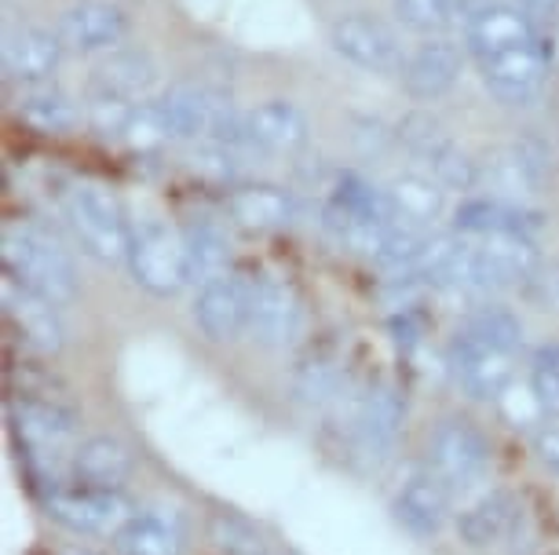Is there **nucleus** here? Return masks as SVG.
I'll return each mask as SVG.
<instances>
[{"label": "nucleus", "mask_w": 559, "mask_h": 555, "mask_svg": "<svg viewBox=\"0 0 559 555\" xmlns=\"http://www.w3.org/2000/svg\"><path fill=\"white\" fill-rule=\"evenodd\" d=\"M0 260H4L8 278H15L19 286L40 292V297L51 300L56 307L78 297V270H73V260L45 227L26 224V219H8L4 242H0Z\"/></svg>", "instance_id": "f257e3e1"}, {"label": "nucleus", "mask_w": 559, "mask_h": 555, "mask_svg": "<svg viewBox=\"0 0 559 555\" xmlns=\"http://www.w3.org/2000/svg\"><path fill=\"white\" fill-rule=\"evenodd\" d=\"M162 102L179 140H213L238 146V150H252L246 143V118L235 113L227 92L213 85H176L165 92Z\"/></svg>", "instance_id": "f03ea898"}, {"label": "nucleus", "mask_w": 559, "mask_h": 555, "mask_svg": "<svg viewBox=\"0 0 559 555\" xmlns=\"http://www.w3.org/2000/svg\"><path fill=\"white\" fill-rule=\"evenodd\" d=\"M67 224L88 256L103 260V264L129 260L132 230L124 224L118 197L110 191H103L96 183L70 186L67 191Z\"/></svg>", "instance_id": "7ed1b4c3"}, {"label": "nucleus", "mask_w": 559, "mask_h": 555, "mask_svg": "<svg viewBox=\"0 0 559 555\" xmlns=\"http://www.w3.org/2000/svg\"><path fill=\"white\" fill-rule=\"evenodd\" d=\"M428 468L439 475V483L450 490L453 497L472 494L490 471V443L483 432L468 421H442L431 432L428 443Z\"/></svg>", "instance_id": "20e7f679"}, {"label": "nucleus", "mask_w": 559, "mask_h": 555, "mask_svg": "<svg viewBox=\"0 0 559 555\" xmlns=\"http://www.w3.org/2000/svg\"><path fill=\"white\" fill-rule=\"evenodd\" d=\"M403 417L406 402L399 395V387L392 384H377L366 395H358L347 413V446L352 457H358L362 464H384L392 457V449L403 432Z\"/></svg>", "instance_id": "39448f33"}, {"label": "nucleus", "mask_w": 559, "mask_h": 555, "mask_svg": "<svg viewBox=\"0 0 559 555\" xmlns=\"http://www.w3.org/2000/svg\"><path fill=\"white\" fill-rule=\"evenodd\" d=\"M129 267L132 278L146 292H154V297H176L191 281L183 234H173L162 224H146L140 230H132Z\"/></svg>", "instance_id": "423d86ee"}, {"label": "nucleus", "mask_w": 559, "mask_h": 555, "mask_svg": "<svg viewBox=\"0 0 559 555\" xmlns=\"http://www.w3.org/2000/svg\"><path fill=\"white\" fill-rule=\"evenodd\" d=\"M450 370L472 399L498 402L512 387V351L461 329L450 343Z\"/></svg>", "instance_id": "0eeeda50"}, {"label": "nucleus", "mask_w": 559, "mask_h": 555, "mask_svg": "<svg viewBox=\"0 0 559 555\" xmlns=\"http://www.w3.org/2000/svg\"><path fill=\"white\" fill-rule=\"evenodd\" d=\"M48 516L73 533H118L124 522L132 519V511H129V500L121 497V490L62 483V486H51Z\"/></svg>", "instance_id": "6e6552de"}, {"label": "nucleus", "mask_w": 559, "mask_h": 555, "mask_svg": "<svg viewBox=\"0 0 559 555\" xmlns=\"http://www.w3.org/2000/svg\"><path fill=\"white\" fill-rule=\"evenodd\" d=\"M304 322L300 297L293 292L289 281L282 278H260L252 281L249 300V333L267 348H286L297 340Z\"/></svg>", "instance_id": "1a4fd4ad"}, {"label": "nucleus", "mask_w": 559, "mask_h": 555, "mask_svg": "<svg viewBox=\"0 0 559 555\" xmlns=\"http://www.w3.org/2000/svg\"><path fill=\"white\" fill-rule=\"evenodd\" d=\"M249 300L252 281H241L238 275H219L205 281L194 303V322L202 326L209 340L224 343L235 340L249 329Z\"/></svg>", "instance_id": "9d476101"}, {"label": "nucleus", "mask_w": 559, "mask_h": 555, "mask_svg": "<svg viewBox=\"0 0 559 555\" xmlns=\"http://www.w3.org/2000/svg\"><path fill=\"white\" fill-rule=\"evenodd\" d=\"M333 48L344 59H352L355 67L373 70V73H395L406 67L399 37L388 29L381 19L369 15H344L333 26Z\"/></svg>", "instance_id": "9b49d317"}, {"label": "nucleus", "mask_w": 559, "mask_h": 555, "mask_svg": "<svg viewBox=\"0 0 559 555\" xmlns=\"http://www.w3.org/2000/svg\"><path fill=\"white\" fill-rule=\"evenodd\" d=\"M483 81H487L493 96L501 102H512V107L537 99L548 81V59L542 45L512 48L504 56L483 59Z\"/></svg>", "instance_id": "f8f14e48"}, {"label": "nucleus", "mask_w": 559, "mask_h": 555, "mask_svg": "<svg viewBox=\"0 0 559 555\" xmlns=\"http://www.w3.org/2000/svg\"><path fill=\"white\" fill-rule=\"evenodd\" d=\"M4 318L15 329V337L40 354H51L62 348V322L56 303L40 292L19 286L15 278L4 275Z\"/></svg>", "instance_id": "ddd939ff"}, {"label": "nucleus", "mask_w": 559, "mask_h": 555, "mask_svg": "<svg viewBox=\"0 0 559 555\" xmlns=\"http://www.w3.org/2000/svg\"><path fill=\"white\" fill-rule=\"evenodd\" d=\"M450 490L439 483V475L425 468H414L395 490V519L414 533V538H436L450 511Z\"/></svg>", "instance_id": "4468645a"}, {"label": "nucleus", "mask_w": 559, "mask_h": 555, "mask_svg": "<svg viewBox=\"0 0 559 555\" xmlns=\"http://www.w3.org/2000/svg\"><path fill=\"white\" fill-rule=\"evenodd\" d=\"M246 143L260 154H297L308 146V118L293 102H260L246 113Z\"/></svg>", "instance_id": "2eb2a0df"}, {"label": "nucleus", "mask_w": 559, "mask_h": 555, "mask_svg": "<svg viewBox=\"0 0 559 555\" xmlns=\"http://www.w3.org/2000/svg\"><path fill=\"white\" fill-rule=\"evenodd\" d=\"M124 34H129V19L118 4H103V0H84L59 19V40L73 51L114 48Z\"/></svg>", "instance_id": "dca6fc26"}, {"label": "nucleus", "mask_w": 559, "mask_h": 555, "mask_svg": "<svg viewBox=\"0 0 559 555\" xmlns=\"http://www.w3.org/2000/svg\"><path fill=\"white\" fill-rule=\"evenodd\" d=\"M457 77H461V51L442 37H431L428 45H420L403 67V85L420 102L447 96L457 85Z\"/></svg>", "instance_id": "f3484780"}, {"label": "nucleus", "mask_w": 559, "mask_h": 555, "mask_svg": "<svg viewBox=\"0 0 559 555\" xmlns=\"http://www.w3.org/2000/svg\"><path fill=\"white\" fill-rule=\"evenodd\" d=\"M468 45L479 59H493L512 48L537 45V34L520 8L490 4L468 19Z\"/></svg>", "instance_id": "a211bd4d"}, {"label": "nucleus", "mask_w": 559, "mask_h": 555, "mask_svg": "<svg viewBox=\"0 0 559 555\" xmlns=\"http://www.w3.org/2000/svg\"><path fill=\"white\" fill-rule=\"evenodd\" d=\"M129 471H132V454L124 449V443L110 435H92L73 449L70 483L96 486V490H121Z\"/></svg>", "instance_id": "6ab92c4d"}, {"label": "nucleus", "mask_w": 559, "mask_h": 555, "mask_svg": "<svg viewBox=\"0 0 559 555\" xmlns=\"http://www.w3.org/2000/svg\"><path fill=\"white\" fill-rule=\"evenodd\" d=\"M520 519H523L520 500L512 494H504V490H490V494H483L479 500H472V505L461 511L457 533L468 548H490V544L512 538Z\"/></svg>", "instance_id": "aec40b11"}, {"label": "nucleus", "mask_w": 559, "mask_h": 555, "mask_svg": "<svg viewBox=\"0 0 559 555\" xmlns=\"http://www.w3.org/2000/svg\"><path fill=\"white\" fill-rule=\"evenodd\" d=\"M62 48L67 45L59 40V34H48V29L37 26H19L4 37V73L12 81H23V85H37L59 67Z\"/></svg>", "instance_id": "412c9836"}, {"label": "nucleus", "mask_w": 559, "mask_h": 555, "mask_svg": "<svg viewBox=\"0 0 559 555\" xmlns=\"http://www.w3.org/2000/svg\"><path fill=\"white\" fill-rule=\"evenodd\" d=\"M479 183L501 202H520L542 186V157L531 154V146H498L479 165Z\"/></svg>", "instance_id": "4be33fe9"}, {"label": "nucleus", "mask_w": 559, "mask_h": 555, "mask_svg": "<svg viewBox=\"0 0 559 555\" xmlns=\"http://www.w3.org/2000/svg\"><path fill=\"white\" fill-rule=\"evenodd\" d=\"M121 555H183V527L168 511H132V519L114 533Z\"/></svg>", "instance_id": "5701e85b"}, {"label": "nucleus", "mask_w": 559, "mask_h": 555, "mask_svg": "<svg viewBox=\"0 0 559 555\" xmlns=\"http://www.w3.org/2000/svg\"><path fill=\"white\" fill-rule=\"evenodd\" d=\"M227 213L235 216V224L249 227V230H278V227L293 224L297 205H293V197L282 191V186L252 183V186L230 191Z\"/></svg>", "instance_id": "b1692460"}, {"label": "nucleus", "mask_w": 559, "mask_h": 555, "mask_svg": "<svg viewBox=\"0 0 559 555\" xmlns=\"http://www.w3.org/2000/svg\"><path fill=\"white\" fill-rule=\"evenodd\" d=\"M542 216L531 213V208L515 205V202H501V197H476V202H464L457 208V227L468 230V234H526L537 230Z\"/></svg>", "instance_id": "393cba45"}, {"label": "nucleus", "mask_w": 559, "mask_h": 555, "mask_svg": "<svg viewBox=\"0 0 559 555\" xmlns=\"http://www.w3.org/2000/svg\"><path fill=\"white\" fill-rule=\"evenodd\" d=\"M154 85V62L143 51H114L96 67V92L135 99Z\"/></svg>", "instance_id": "a878e982"}, {"label": "nucleus", "mask_w": 559, "mask_h": 555, "mask_svg": "<svg viewBox=\"0 0 559 555\" xmlns=\"http://www.w3.org/2000/svg\"><path fill=\"white\" fill-rule=\"evenodd\" d=\"M479 249L487 253L501 286H523L542 264V256H537V249L526 234H483Z\"/></svg>", "instance_id": "bb28decb"}, {"label": "nucleus", "mask_w": 559, "mask_h": 555, "mask_svg": "<svg viewBox=\"0 0 559 555\" xmlns=\"http://www.w3.org/2000/svg\"><path fill=\"white\" fill-rule=\"evenodd\" d=\"M183 245H187V267H191V281H213L219 275H227V234L216 224H191L183 230Z\"/></svg>", "instance_id": "cd10ccee"}, {"label": "nucleus", "mask_w": 559, "mask_h": 555, "mask_svg": "<svg viewBox=\"0 0 559 555\" xmlns=\"http://www.w3.org/2000/svg\"><path fill=\"white\" fill-rule=\"evenodd\" d=\"M388 197H392L395 216L417 227H428L442 213V183L425 180V176H399L388 186Z\"/></svg>", "instance_id": "c85d7f7f"}, {"label": "nucleus", "mask_w": 559, "mask_h": 555, "mask_svg": "<svg viewBox=\"0 0 559 555\" xmlns=\"http://www.w3.org/2000/svg\"><path fill=\"white\" fill-rule=\"evenodd\" d=\"M19 113L40 132H70L81 121V110L59 88H29L19 96Z\"/></svg>", "instance_id": "c756f323"}, {"label": "nucleus", "mask_w": 559, "mask_h": 555, "mask_svg": "<svg viewBox=\"0 0 559 555\" xmlns=\"http://www.w3.org/2000/svg\"><path fill=\"white\" fill-rule=\"evenodd\" d=\"M526 387H531V395H534V402L545 421H559V348L556 343H548V348L534 354Z\"/></svg>", "instance_id": "7c9ffc66"}, {"label": "nucleus", "mask_w": 559, "mask_h": 555, "mask_svg": "<svg viewBox=\"0 0 559 555\" xmlns=\"http://www.w3.org/2000/svg\"><path fill=\"white\" fill-rule=\"evenodd\" d=\"M121 135L132 150H157V146H165L176 132L165 113V102H143V107L132 110V118L124 124Z\"/></svg>", "instance_id": "2f4dec72"}, {"label": "nucleus", "mask_w": 559, "mask_h": 555, "mask_svg": "<svg viewBox=\"0 0 559 555\" xmlns=\"http://www.w3.org/2000/svg\"><path fill=\"white\" fill-rule=\"evenodd\" d=\"M464 329L476 333V337H483V340H490V343H498V348L512 351V354L523 343L520 318H515L509 307H498V303H487V307L472 311L468 322H464Z\"/></svg>", "instance_id": "473e14b6"}, {"label": "nucleus", "mask_w": 559, "mask_h": 555, "mask_svg": "<svg viewBox=\"0 0 559 555\" xmlns=\"http://www.w3.org/2000/svg\"><path fill=\"white\" fill-rule=\"evenodd\" d=\"M425 161L431 165L436 180L442 186H450V191H472V186H479V165L468 154H461L450 140L439 143Z\"/></svg>", "instance_id": "72a5a7b5"}, {"label": "nucleus", "mask_w": 559, "mask_h": 555, "mask_svg": "<svg viewBox=\"0 0 559 555\" xmlns=\"http://www.w3.org/2000/svg\"><path fill=\"white\" fill-rule=\"evenodd\" d=\"M395 12L409 29L425 37H439L453 26L457 8H453V0H395Z\"/></svg>", "instance_id": "f704fd0d"}, {"label": "nucleus", "mask_w": 559, "mask_h": 555, "mask_svg": "<svg viewBox=\"0 0 559 555\" xmlns=\"http://www.w3.org/2000/svg\"><path fill=\"white\" fill-rule=\"evenodd\" d=\"M297 391L308 402H333V399H341V395H344V376H341V370H336L333 362L314 359V362H308L300 370Z\"/></svg>", "instance_id": "c9c22d12"}, {"label": "nucleus", "mask_w": 559, "mask_h": 555, "mask_svg": "<svg viewBox=\"0 0 559 555\" xmlns=\"http://www.w3.org/2000/svg\"><path fill=\"white\" fill-rule=\"evenodd\" d=\"M213 538H216L219 552H224V555H267L260 533L252 530L249 522H241L235 516H216L213 519Z\"/></svg>", "instance_id": "e433bc0d"}, {"label": "nucleus", "mask_w": 559, "mask_h": 555, "mask_svg": "<svg viewBox=\"0 0 559 555\" xmlns=\"http://www.w3.org/2000/svg\"><path fill=\"white\" fill-rule=\"evenodd\" d=\"M238 146L230 143H213V140H202V146L191 154V165L194 172L209 176V180H230L238 172Z\"/></svg>", "instance_id": "4c0bfd02"}, {"label": "nucleus", "mask_w": 559, "mask_h": 555, "mask_svg": "<svg viewBox=\"0 0 559 555\" xmlns=\"http://www.w3.org/2000/svg\"><path fill=\"white\" fill-rule=\"evenodd\" d=\"M399 140L417 157H428L439 143H447V132H442V124L431 118V113H409V118H403V124H399Z\"/></svg>", "instance_id": "58836bf2"}, {"label": "nucleus", "mask_w": 559, "mask_h": 555, "mask_svg": "<svg viewBox=\"0 0 559 555\" xmlns=\"http://www.w3.org/2000/svg\"><path fill=\"white\" fill-rule=\"evenodd\" d=\"M523 297L534 303L537 311L559 314V264H537V270L523 281Z\"/></svg>", "instance_id": "ea45409f"}, {"label": "nucleus", "mask_w": 559, "mask_h": 555, "mask_svg": "<svg viewBox=\"0 0 559 555\" xmlns=\"http://www.w3.org/2000/svg\"><path fill=\"white\" fill-rule=\"evenodd\" d=\"M534 449H537V460H542L548 471H556V475H559V421L545 424L542 432L534 435Z\"/></svg>", "instance_id": "a19ab883"}, {"label": "nucleus", "mask_w": 559, "mask_h": 555, "mask_svg": "<svg viewBox=\"0 0 559 555\" xmlns=\"http://www.w3.org/2000/svg\"><path fill=\"white\" fill-rule=\"evenodd\" d=\"M526 8H537V12H548V8H556V0H523Z\"/></svg>", "instance_id": "79ce46f5"}, {"label": "nucleus", "mask_w": 559, "mask_h": 555, "mask_svg": "<svg viewBox=\"0 0 559 555\" xmlns=\"http://www.w3.org/2000/svg\"><path fill=\"white\" fill-rule=\"evenodd\" d=\"M62 555H88V552H78V548H73V552H62Z\"/></svg>", "instance_id": "37998d69"}]
</instances>
